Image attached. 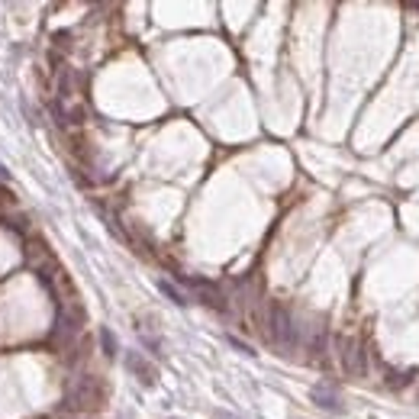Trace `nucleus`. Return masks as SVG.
Segmentation results:
<instances>
[{"label":"nucleus","mask_w":419,"mask_h":419,"mask_svg":"<svg viewBox=\"0 0 419 419\" xmlns=\"http://www.w3.org/2000/svg\"><path fill=\"white\" fill-rule=\"evenodd\" d=\"M107 400V387L97 374H78L71 378V384L65 387V403L61 407L71 409V413H90V409H100Z\"/></svg>","instance_id":"1"},{"label":"nucleus","mask_w":419,"mask_h":419,"mask_svg":"<svg viewBox=\"0 0 419 419\" xmlns=\"http://www.w3.org/2000/svg\"><path fill=\"white\" fill-rule=\"evenodd\" d=\"M26 261H30V268L36 271V278L45 284V290H49L52 297H59V284L68 287V278L61 274L59 261L52 258V252L45 249L42 239H26Z\"/></svg>","instance_id":"2"},{"label":"nucleus","mask_w":419,"mask_h":419,"mask_svg":"<svg viewBox=\"0 0 419 419\" xmlns=\"http://www.w3.org/2000/svg\"><path fill=\"white\" fill-rule=\"evenodd\" d=\"M81 326H84V309H81L78 297H68L59 313V320H55V329H52V345L68 349L71 342L81 336Z\"/></svg>","instance_id":"3"},{"label":"nucleus","mask_w":419,"mask_h":419,"mask_svg":"<svg viewBox=\"0 0 419 419\" xmlns=\"http://www.w3.org/2000/svg\"><path fill=\"white\" fill-rule=\"evenodd\" d=\"M268 339L274 342V345H280V349H290L294 345V339H297V326H294V320H290V309L280 307V303H271L268 309Z\"/></svg>","instance_id":"4"},{"label":"nucleus","mask_w":419,"mask_h":419,"mask_svg":"<svg viewBox=\"0 0 419 419\" xmlns=\"http://www.w3.org/2000/svg\"><path fill=\"white\" fill-rule=\"evenodd\" d=\"M342 365L351 378H361L365 374V358H361V345L355 339H342Z\"/></svg>","instance_id":"5"},{"label":"nucleus","mask_w":419,"mask_h":419,"mask_svg":"<svg viewBox=\"0 0 419 419\" xmlns=\"http://www.w3.org/2000/svg\"><path fill=\"white\" fill-rule=\"evenodd\" d=\"M126 368H130L132 374H136V378H139L142 384H145V387H152V384L159 380V371L152 368V361H149V358H142L139 351H130V355H126Z\"/></svg>","instance_id":"6"},{"label":"nucleus","mask_w":419,"mask_h":419,"mask_svg":"<svg viewBox=\"0 0 419 419\" xmlns=\"http://www.w3.org/2000/svg\"><path fill=\"white\" fill-rule=\"evenodd\" d=\"M313 400H316L320 407H326V409H339V397H336L329 387H316V390H313Z\"/></svg>","instance_id":"7"},{"label":"nucleus","mask_w":419,"mask_h":419,"mask_svg":"<svg viewBox=\"0 0 419 419\" xmlns=\"http://www.w3.org/2000/svg\"><path fill=\"white\" fill-rule=\"evenodd\" d=\"M161 294H165V297H171V300H174V303H178V307H184V303H187V297H184L181 290H174V287H171L168 280H161Z\"/></svg>","instance_id":"8"},{"label":"nucleus","mask_w":419,"mask_h":419,"mask_svg":"<svg viewBox=\"0 0 419 419\" xmlns=\"http://www.w3.org/2000/svg\"><path fill=\"white\" fill-rule=\"evenodd\" d=\"M103 349H107V355H116V342H113V336L107 329H103Z\"/></svg>","instance_id":"9"}]
</instances>
